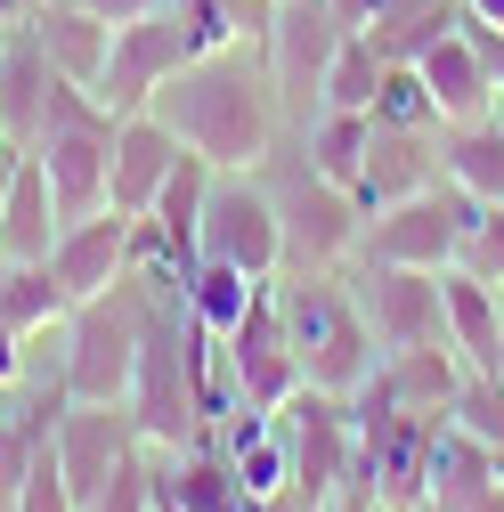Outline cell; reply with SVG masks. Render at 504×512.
Segmentation results:
<instances>
[{"mask_svg": "<svg viewBox=\"0 0 504 512\" xmlns=\"http://www.w3.org/2000/svg\"><path fill=\"white\" fill-rule=\"evenodd\" d=\"M171 122V139L187 155H204L212 171H261L285 139V106H277V82H269V57L261 41H228V49H204L155 90V106Z\"/></svg>", "mask_w": 504, "mask_h": 512, "instance_id": "obj_1", "label": "cell"}, {"mask_svg": "<svg viewBox=\"0 0 504 512\" xmlns=\"http://www.w3.org/2000/svg\"><path fill=\"white\" fill-rule=\"evenodd\" d=\"M269 293H277V317H285V342L301 358V382L358 399L374 382V366H383V350H374L366 317H358L350 277L342 269H277Z\"/></svg>", "mask_w": 504, "mask_h": 512, "instance_id": "obj_2", "label": "cell"}, {"mask_svg": "<svg viewBox=\"0 0 504 512\" xmlns=\"http://www.w3.org/2000/svg\"><path fill=\"white\" fill-rule=\"evenodd\" d=\"M147 309H155L147 269H122L114 285H98V293H82L66 309V382H74V399H131Z\"/></svg>", "mask_w": 504, "mask_h": 512, "instance_id": "obj_3", "label": "cell"}, {"mask_svg": "<svg viewBox=\"0 0 504 512\" xmlns=\"http://www.w3.org/2000/svg\"><path fill=\"white\" fill-rule=\"evenodd\" d=\"M269 196H277V236H285V269H350L358 261V228H366V204L350 187H334L326 171H309L301 139L285 131L277 155L261 163Z\"/></svg>", "mask_w": 504, "mask_h": 512, "instance_id": "obj_4", "label": "cell"}, {"mask_svg": "<svg viewBox=\"0 0 504 512\" xmlns=\"http://www.w3.org/2000/svg\"><path fill=\"white\" fill-rule=\"evenodd\" d=\"M342 17L326 0H277L269 9V33H261V57H269V82H277V106H285V131H309L326 114V66L342 49Z\"/></svg>", "mask_w": 504, "mask_h": 512, "instance_id": "obj_5", "label": "cell"}, {"mask_svg": "<svg viewBox=\"0 0 504 512\" xmlns=\"http://www.w3.org/2000/svg\"><path fill=\"white\" fill-rule=\"evenodd\" d=\"M472 196H456L448 179L439 187H415L399 204H374L366 228H358V261H399V269H456L464 252V228H472Z\"/></svg>", "mask_w": 504, "mask_h": 512, "instance_id": "obj_6", "label": "cell"}, {"mask_svg": "<svg viewBox=\"0 0 504 512\" xmlns=\"http://www.w3.org/2000/svg\"><path fill=\"white\" fill-rule=\"evenodd\" d=\"M196 261H228L261 285L285 269L277 196H269L261 171H212V196H204V220H196Z\"/></svg>", "mask_w": 504, "mask_h": 512, "instance_id": "obj_7", "label": "cell"}, {"mask_svg": "<svg viewBox=\"0 0 504 512\" xmlns=\"http://www.w3.org/2000/svg\"><path fill=\"white\" fill-rule=\"evenodd\" d=\"M285 423V447H293V488L309 504H326L350 488V456H358V415L342 391H318V382H301V391L277 407Z\"/></svg>", "mask_w": 504, "mask_h": 512, "instance_id": "obj_8", "label": "cell"}, {"mask_svg": "<svg viewBox=\"0 0 504 512\" xmlns=\"http://www.w3.org/2000/svg\"><path fill=\"white\" fill-rule=\"evenodd\" d=\"M358 293V317L374 350H415V342H448V317H439V269H399V261H350L342 269Z\"/></svg>", "mask_w": 504, "mask_h": 512, "instance_id": "obj_9", "label": "cell"}, {"mask_svg": "<svg viewBox=\"0 0 504 512\" xmlns=\"http://www.w3.org/2000/svg\"><path fill=\"white\" fill-rule=\"evenodd\" d=\"M196 57V41H187V25L171 17V9H155V17H131V25H114V49H106V74L90 82V98L106 106V114H139V106H155V90Z\"/></svg>", "mask_w": 504, "mask_h": 512, "instance_id": "obj_10", "label": "cell"}, {"mask_svg": "<svg viewBox=\"0 0 504 512\" xmlns=\"http://www.w3.org/2000/svg\"><path fill=\"white\" fill-rule=\"evenodd\" d=\"M49 447H57V464H66V488L90 504L147 439H139V423H131V407H122V399H74L66 415L49 423Z\"/></svg>", "mask_w": 504, "mask_h": 512, "instance_id": "obj_11", "label": "cell"}, {"mask_svg": "<svg viewBox=\"0 0 504 512\" xmlns=\"http://www.w3.org/2000/svg\"><path fill=\"white\" fill-rule=\"evenodd\" d=\"M220 342H228V374H236V399H244V407H269V415H277V407L301 391V358H293V342H285V317H277V293H269V285L252 293V309L236 317Z\"/></svg>", "mask_w": 504, "mask_h": 512, "instance_id": "obj_12", "label": "cell"}, {"mask_svg": "<svg viewBox=\"0 0 504 512\" xmlns=\"http://www.w3.org/2000/svg\"><path fill=\"white\" fill-rule=\"evenodd\" d=\"M147 456H155V496L171 512H261L269 504V496L244 488V472L220 456L212 439H196V447H147Z\"/></svg>", "mask_w": 504, "mask_h": 512, "instance_id": "obj_13", "label": "cell"}, {"mask_svg": "<svg viewBox=\"0 0 504 512\" xmlns=\"http://www.w3.org/2000/svg\"><path fill=\"white\" fill-rule=\"evenodd\" d=\"M415 187H439V122H374L366 139V171L350 196L374 212V204H399Z\"/></svg>", "mask_w": 504, "mask_h": 512, "instance_id": "obj_14", "label": "cell"}, {"mask_svg": "<svg viewBox=\"0 0 504 512\" xmlns=\"http://www.w3.org/2000/svg\"><path fill=\"white\" fill-rule=\"evenodd\" d=\"M131 220H139V212H114V204L66 220V228H57V244H49V277L66 285L74 301L98 293V285H114L122 269H131Z\"/></svg>", "mask_w": 504, "mask_h": 512, "instance_id": "obj_15", "label": "cell"}, {"mask_svg": "<svg viewBox=\"0 0 504 512\" xmlns=\"http://www.w3.org/2000/svg\"><path fill=\"white\" fill-rule=\"evenodd\" d=\"M415 74H423V90H431V114H439V131H448V122H480V114H496L488 57L472 49V33H464V25H456V33H439V41L415 57Z\"/></svg>", "mask_w": 504, "mask_h": 512, "instance_id": "obj_16", "label": "cell"}, {"mask_svg": "<svg viewBox=\"0 0 504 512\" xmlns=\"http://www.w3.org/2000/svg\"><path fill=\"white\" fill-rule=\"evenodd\" d=\"M179 155H187V147L171 139L163 114H147V106H139V114H114V212H147Z\"/></svg>", "mask_w": 504, "mask_h": 512, "instance_id": "obj_17", "label": "cell"}, {"mask_svg": "<svg viewBox=\"0 0 504 512\" xmlns=\"http://www.w3.org/2000/svg\"><path fill=\"white\" fill-rule=\"evenodd\" d=\"M57 82H66V74L49 66V49L33 41V25H17L9 41H0V131H9L17 147H33V139H41Z\"/></svg>", "mask_w": 504, "mask_h": 512, "instance_id": "obj_18", "label": "cell"}, {"mask_svg": "<svg viewBox=\"0 0 504 512\" xmlns=\"http://www.w3.org/2000/svg\"><path fill=\"white\" fill-rule=\"evenodd\" d=\"M456 382H464V358L448 342H415V350H391L374 366L366 391L383 407H415V415H448L456 407Z\"/></svg>", "mask_w": 504, "mask_h": 512, "instance_id": "obj_19", "label": "cell"}, {"mask_svg": "<svg viewBox=\"0 0 504 512\" xmlns=\"http://www.w3.org/2000/svg\"><path fill=\"white\" fill-rule=\"evenodd\" d=\"M33 41L49 49V66L66 74V82H98L106 74V49H114V25L98 17V9H82V0H33Z\"/></svg>", "mask_w": 504, "mask_h": 512, "instance_id": "obj_20", "label": "cell"}, {"mask_svg": "<svg viewBox=\"0 0 504 512\" xmlns=\"http://www.w3.org/2000/svg\"><path fill=\"white\" fill-rule=\"evenodd\" d=\"M439 317H448V350L464 366H496L504 350V293L472 269H439Z\"/></svg>", "mask_w": 504, "mask_h": 512, "instance_id": "obj_21", "label": "cell"}, {"mask_svg": "<svg viewBox=\"0 0 504 512\" xmlns=\"http://www.w3.org/2000/svg\"><path fill=\"white\" fill-rule=\"evenodd\" d=\"M57 196H49V171H41V155L25 147L17 155V179L0 187V252L9 261H49V244H57Z\"/></svg>", "mask_w": 504, "mask_h": 512, "instance_id": "obj_22", "label": "cell"}, {"mask_svg": "<svg viewBox=\"0 0 504 512\" xmlns=\"http://www.w3.org/2000/svg\"><path fill=\"white\" fill-rule=\"evenodd\" d=\"M439 179L456 196H472V204H504V106L439 131Z\"/></svg>", "mask_w": 504, "mask_h": 512, "instance_id": "obj_23", "label": "cell"}, {"mask_svg": "<svg viewBox=\"0 0 504 512\" xmlns=\"http://www.w3.org/2000/svg\"><path fill=\"white\" fill-rule=\"evenodd\" d=\"M488 480H496L488 447H480V439H464L456 423H439L431 464H423V512H456V504H464V496H480Z\"/></svg>", "mask_w": 504, "mask_h": 512, "instance_id": "obj_24", "label": "cell"}, {"mask_svg": "<svg viewBox=\"0 0 504 512\" xmlns=\"http://www.w3.org/2000/svg\"><path fill=\"white\" fill-rule=\"evenodd\" d=\"M301 139V155H309V171H326L334 187H358V171H366V139H374V114H342V106H326L309 131H293Z\"/></svg>", "mask_w": 504, "mask_h": 512, "instance_id": "obj_25", "label": "cell"}, {"mask_svg": "<svg viewBox=\"0 0 504 512\" xmlns=\"http://www.w3.org/2000/svg\"><path fill=\"white\" fill-rule=\"evenodd\" d=\"M464 25V0H383V9H374V49L383 57H423L439 33H456Z\"/></svg>", "mask_w": 504, "mask_h": 512, "instance_id": "obj_26", "label": "cell"}, {"mask_svg": "<svg viewBox=\"0 0 504 512\" xmlns=\"http://www.w3.org/2000/svg\"><path fill=\"white\" fill-rule=\"evenodd\" d=\"M163 9L187 25V41L204 57V49H228V41H261L277 0H163Z\"/></svg>", "mask_w": 504, "mask_h": 512, "instance_id": "obj_27", "label": "cell"}, {"mask_svg": "<svg viewBox=\"0 0 504 512\" xmlns=\"http://www.w3.org/2000/svg\"><path fill=\"white\" fill-rule=\"evenodd\" d=\"M66 309H74V293L49 277V261H9V277H0V326L9 334H33Z\"/></svg>", "mask_w": 504, "mask_h": 512, "instance_id": "obj_28", "label": "cell"}, {"mask_svg": "<svg viewBox=\"0 0 504 512\" xmlns=\"http://www.w3.org/2000/svg\"><path fill=\"white\" fill-rule=\"evenodd\" d=\"M252 293H261V277H244V269H228V261H196V269H187V317L212 326V334L236 326V317L252 309Z\"/></svg>", "mask_w": 504, "mask_h": 512, "instance_id": "obj_29", "label": "cell"}, {"mask_svg": "<svg viewBox=\"0 0 504 512\" xmlns=\"http://www.w3.org/2000/svg\"><path fill=\"white\" fill-rule=\"evenodd\" d=\"M383 74H391V57L374 49V33H342L334 66H326V106H342V114H374V90H383Z\"/></svg>", "mask_w": 504, "mask_h": 512, "instance_id": "obj_30", "label": "cell"}, {"mask_svg": "<svg viewBox=\"0 0 504 512\" xmlns=\"http://www.w3.org/2000/svg\"><path fill=\"white\" fill-rule=\"evenodd\" d=\"M9 512H82V496L66 488V464H57V447H49V439L33 447V464H25L17 496H9Z\"/></svg>", "mask_w": 504, "mask_h": 512, "instance_id": "obj_31", "label": "cell"}, {"mask_svg": "<svg viewBox=\"0 0 504 512\" xmlns=\"http://www.w3.org/2000/svg\"><path fill=\"white\" fill-rule=\"evenodd\" d=\"M374 122H439V114H431V90H423V74H415V57H391L383 90H374Z\"/></svg>", "mask_w": 504, "mask_h": 512, "instance_id": "obj_32", "label": "cell"}, {"mask_svg": "<svg viewBox=\"0 0 504 512\" xmlns=\"http://www.w3.org/2000/svg\"><path fill=\"white\" fill-rule=\"evenodd\" d=\"M456 269H472V277H488V285L504 293V204H480V212H472V228H464V252H456Z\"/></svg>", "mask_w": 504, "mask_h": 512, "instance_id": "obj_33", "label": "cell"}, {"mask_svg": "<svg viewBox=\"0 0 504 512\" xmlns=\"http://www.w3.org/2000/svg\"><path fill=\"white\" fill-rule=\"evenodd\" d=\"M82 512H155V456L139 447V456L122 464V472H114V480H106V488L82 504Z\"/></svg>", "mask_w": 504, "mask_h": 512, "instance_id": "obj_34", "label": "cell"}, {"mask_svg": "<svg viewBox=\"0 0 504 512\" xmlns=\"http://www.w3.org/2000/svg\"><path fill=\"white\" fill-rule=\"evenodd\" d=\"M464 33H472V49L488 57V82H496V106H504V33H496V25H464Z\"/></svg>", "mask_w": 504, "mask_h": 512, "instance_id": "obj_35", "label": "cell"}, {"mask_svg": "<svg viewBox=\"0 0 504 512\" xmlns=\"http://www.w3.org/2000/svg\"><path fill=\"white\" fill-rule=\"evenodd\" d=\"M82 9H98L106 25H131V17H155L163 0H82Z\"/></svg>", "mask_w": 504, "mask_h": 512, "instance_id": "obj_36", "label": "cell"}, {"mask_svg": "<svg viewBox=\"0 0 504 512\" xmlns=\"http://www.w3.org/2000/svg\"><path fill=\"white\" fill-rule=\"evenodd\" d=\"M326 9H334V17L350 25V33H366V25H374V9H383V0H326Z\"/></svg>", "mask_w": 504, "mask_h": 512, "instance_id": "obj_37", "label": "cell"}, {"mask_svg": "<svg viewBox=\"0 0 504 512\" xmlns=\"http://www.w3.org/2000/svg\"><path fill=\"white\" fill-rule=\"evenodd\" d=\"M464 25H496L504 33V0H464Z\"/></svg>", "mask_w": 504, "mask_h": 512, "instance_id": "obj_38", "label": "cell"}, {"mask_svg": "<svg viewBox=\"0 0 504 512\" xmlns=\"http://www.w3.org/2000/svg\"><path fill=\"white\" fill-rule=\"evenodd\" d=\"M456 512H504V480H488V488H480V496H464Z\"/></svg>", "mask_w": 504, "mask_h": 512, "instance_id": "obj_39", "label": "cell"}, {"mask_svg": "<svg viewBox=\"0 0 504 512\" xmlns=\"http://www.w3.org/2000/svg\"><path fill=\"white\" fill-rule=\"evenodd\" d=\"M0 277H9V252H0Z\"/></svg>", "mask_w": 504, "mask_h": 512, "instance_id": "obj_40", "label": "cell"}, {"mask_svg": "<svg viewBox=\"0 0 504 512\" xmlns=\"http://www.w3.org/2000/svg\"><path fill=\"white\" fill-rule=\"evenodd\" d=\"M0 512H9V488H0Z\"/></svg>", "mask_w": 504, "mask_h": 512, "instance_id": "obj_41", "label": "cell"}, {"mask_svg": "<svg viewBox=\"0 0 504 512\" xmlns=\"http://www.w3.org/2000/svg\"><path fill=\"white\" fill-rule=\"evenodd\" d=\"M496 374H504V350H496Z\"/></svg>", "mask_w": 504, "mask_h": 512, "instance_id": "obj_42", "label": "cell"}, {"mask_svg": "<svg viewBox=\"0 0 504 512\" xmlns=\"http://www.w3.org/2000/svg\"><path fill=\"white\" fill-rule=\"evenodd\" d=\"M0 139H9V131H0Z\"/></svg>", "mask_w": 504, "mask_h": 512, "instance_id": "obj_43", "label": "cell"}, {"mask_svg": "<svg viewBox=\"0 0 504 512\" xmlns=\"http://www.w3.org/2000/svg\"><path fill=\"white\" fill-rule=\"evenodd\" d=\"M0 41H9V33H0Z\"/></svg>", "mask_w": 504, "mask_h": 512, "instance_id": "obj_44", "label": "cell"}]
</instances>
